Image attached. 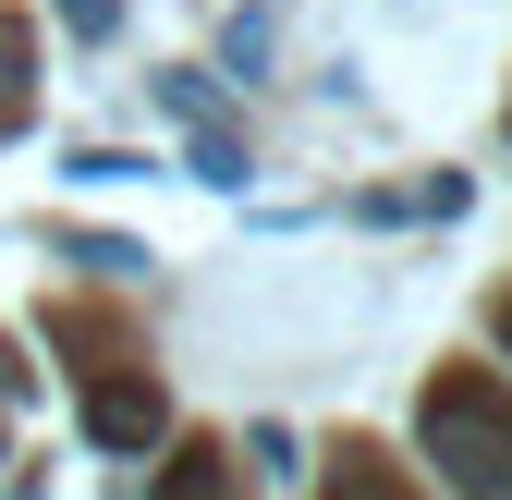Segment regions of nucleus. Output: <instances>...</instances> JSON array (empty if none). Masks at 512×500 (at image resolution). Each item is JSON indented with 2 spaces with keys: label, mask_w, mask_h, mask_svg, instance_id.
Here are the masks:
<instances>
[{
  "label": "nucleus",
  "mask_w": 512,
  "mask_h": 500,
  "mask_svg": "<svg viewBox=\"0 0 512 500\" xmlns=\"http://www.w3.org/2000/svg\"><path fill=\"white\" fill-rule=\"evenodd\" d=\"M330 500H403V488L378 476V464H342V476H330Z\"/></svg>",
  "instance_id": "obj_5"
},
{
  "label": "nucleus",
  "mask_w": 512,
  "mask_h": 500,
  "mask_svg": "<svg viewBox=\"0 0 512 500\" xmlns=\"http://www.w3.org/2000/svg\"><path fill=\"white\" fill-rule=\"evenodd\" d=\"M86 440L147 452V440H159V391H147V379H98V391H86Z\"/></svg>",
  "instance_id": "obj_3"
},
{
  "label": "nucleus",
  "mask_w": 512,
  "mask_h": 500,
  "mask_svg": "<svg viewBox=\"0 0 512 500\" xmlns=\"http://www.w3.org/2000/svg\"><path fill=\"white\" fill-rule=\"evenodd\" d=\"M159 98H171L183 135H196V171H208V183H244V147H232V122L208 110V86H196V74H159Z\"/></svg>",
  "instance_id": "obj_2"
},
{
  "label": "nucleus",
  "mask_w": 512,
  "mask_h": 500,
  "mask_svg": "<svg viewBox=\"0 0 512 500\" xmlns=\"http://www.w3.org/2000/svg\"><path fill=\"white\" fill-rule=\"evenodd\" d=\"M13 110H25V86H13V49H0V122H13Z\"/></svg>",
  "instance_id": "obj_6"
},
{
  "label": "nucleus",
  "mask_w": 512,
  "mask_h": 500,
  "mask_svg": "<svg viewBox=\"0 0 512 500\" xmlns=\"http://www.w3.org/2000/svg\"><path fill=\"white\" fill-rule=\"evenodd\" d=\"M159 500H232V476H220V452H183V464L159 476Z\"/></svg>",
  "instance_id": "obj_4"
},
{
  "label": "nucleus",
  "mask_w": 512,
  "mask_h": 500,
  "mask_svg": "<svg viewBox=\"0 0 512 500\" xmlns=\"http://www.w3.org/2000/svg\"><path fill=\"white\" fill-rule=\"evenodd\" d=\"M500 342H512V305H500Z\"/></svg>",
  "instance_id": "obj_7"
},
{
  "label": "nucleus",
  "mask_w": 512,
  "mask_h": 500,
  "mask_svg": "<svg viewBox=\"0 0 512 500\" xmlns=\"http://www.w3.org/2000/svg\"><path fill=\"white\" fill-rule=\"evenodd\" d=\"M415 440L439 452V476H452L464 500H512V403L488 379H439L415 403Z\"/></svg>",
  "instance_id": "obj_1"
}]
</instances>
